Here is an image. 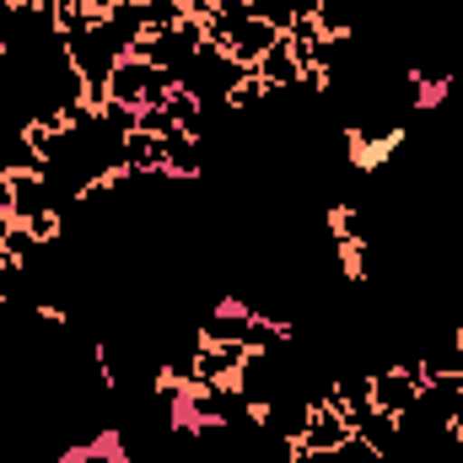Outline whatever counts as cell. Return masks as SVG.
Here are the masks:
<instances>
[{
	"instance_id": "8fae6325",
	"label": "cell",
	"mask_w": 463,
	"mask_h": 463,
	"mask_svg": "<svg viewBox=\"0 0 463 463\" xmlns=\"http://www.w3.org/2000/svg\"><path fill=\"white\" fill-rule=\"evenodd\" d=\"M178 22H189L184 0H146V33H173Z\"/></svg>"
},
{
	"instance_id": "7a4b0ae2",
	"label": "cell",
	"mask_w": 463,
	"mask_h": 463,
	"mask_svg": "<svg viewBox=\"0 0 463 463\" xmlns=\"http://www.w3.org/2000/svg\"><path fill=\"white\" fill-rule=\"evenodd\" d=\"M242 76H248V65H237L227 49H216V43L205 38V43H200V54L189 60V71L178 76V87H189L205 109H227L232 87H237Z\"/></svg>"
},
{
	"instance_id": "6da1fadb",
	"label": "cell",
	"mask_w": 463,
	"mask_h": 463,
	"mask_svg": "<svg viewBox=\"0 0 463 463\" xmlns=\"http://www.w3.org/2000/svg\"><path fill=\"white\" fill-rule=\"evenodd\" d=\"M65 49H71V60H76L81 81H87V103H92V109H103V103H109V76H114L118 60L129 54V43L118 38L103 16H98V22H87L81 33H71V38H65Z\"/></svg>"
},
{
	"instance_id": "30bf717a",
	"label": "cell",
	"mask_w": 463,
	"mask_h": 463,
	"mask_svg": "<svg viewBox=\"0 0 463 463\" xmlns=\"http://www.w3.org/2000/svg\"><path fill=\"white\" fill-rule=\"evenodd\" d=\"M297 463H377V453L350 431L340 448H297Z\"/></svg>"
},
{
	"instance_id": "5bb4252c",
	"label": "cell",
	"mask_w": 463,
	"mask_h": 463,
	"mask_svg": "<svg viewBox=\"0 0 463 463\" xmlns=\"http://www.w3.org/2000/svg\"><path fill=\"white\" fill-rule=\"evenodd\" d=\"M453 335H458V345H463V318H458V329H453Z\"/></svg>"
},
{
	"instance_id": "277c9868",
	"label": "cell",
	"mask_w": 463,
	"mask_h": 463,
	"mask_svg": "<svg viewBox=\"0 0 463 463\" xmlns=\"http://www.w3.org/2000/svg\"><path fill=\"white\" fill-rule=\"evenodd\" d=\"M253 324H259V313H253L242 297H222V302H211V307L194 318V329H200L205 345H242V350L253 340Z\"/></svg>"
},
{
	"instance_id": "5b68a950",
	"label": "cell",
	"mask_w": 463,
	"mask_h": 463,
	"mask_svg": "<svg viewBox=\"0 0 463 463\" xmlns=\"http://www.w3.org/2000/svg\"><path fill=\"white\" fill-rule=\"evenodd\" d=\"M253 76H259V81H264L269 92H297L307 71H302V60L291 54V38H280L275 49H264V54H259V65H253Z\"/></svg>"
},
{
	"instance_id": "4fadbf2b",
	"label": "cell",
	"mask_w": 463,
	"mask_h": 463,
	"mask_svg": "<svg viewBox=\"0 0 463 463\" xmlns=\"http://www.w3.org/2000/svg\"><path fill=\"white\" fill-rule=\"evenodd\" d=\"M87 5H92V16H109V5H114V0H87Z\"/></svg>"
},
{
	"instance_id": "52a82bcc",
	"label": "cell",
	"mask_w": 463,
	"mask_h": 463,
	"mask_svg": "<svg viewBox=\"0 0 463 463\" xmlns=\"http://www.w3.org/2000/svg\"><path fill=\"white\" fill-rule=\"evenodd\" d=\"M242 345H205L194 350V388H216V383H237V366H242Z\"/></svg>"
},
{
	"instance_id": "9c48e42d",
	"label": "cell",
	"mask_w": 463,
	"mask_h": 463,
	"mask_svg": "<svg viewBox=\"0 0 463 463\" xmlns=\"http://www.w3.org/2000/svg\"><path fill=\"white\" fill-rule=\"evenodd\" d=\"M350 437V420L335 410V404H313V415H307V431H302V442L297 448H340Z\"/></svg>"
},
{
	"instance_id": "8992f818",
	"label": "cell",
	"mask_w": 463,
	"mask_h": 463,
	"mask_svg": "<svg viewBox=\"0 0 463 463\" xmlns=\"http://www.w3.org/2000/svg\"><path fill=\"white\" fill-rule=\"evenodd\" d=\"M5 189H11V222H38L54 211L43 173H5Z\"/></svg>"
},
{
	"instance_id": "7c38bea8",
	"label": "cell",
	"mask_w": 463,
	"mask_h": 463,
	"mask_svg": "<svg viewBox=\"0 0 463 463\" xmlns=\"http://www.w3.org/2000/svg\"><path fill=\"white\" fill-rule=\"evenodd\" d=\"M5 237H11V211H0V248H5Z\"/></svg>"
},
{
	"instance_id": "ba28073f",
	"label": "cell",
	"mask_w": 463,
	"mask_h": 463,
	"mask_svg": "<svg viewBox=\"0 0 463 463\" xmlns=\"http://www.w3.org/2000/svg\"><path fill=\"white\" fill-rule=\"evenodd\" d=\"M345 420H350V431H355L372 453H388V448H393V437H399V415L372 410V404H366V410H355V415H345Z\"/></svg>"
},
{
	"instance_id": "3957f363",
	"label": "cell",
	"mask_w": 463,
	"mask_h": 463,
	"mask_svg": "<svg viewBox=\"0 0 463 463\" xmlns=\"http://www.w3.org/2000/svg\"><path fill=\"white\" fill-rule=\"evenodd\" d=\"M200 43H205V22H178L173 33H146V38H135V60H151L156 71H167V76H184L189 71V60L200 54Z\"/></svg>"
}]
</instances>
